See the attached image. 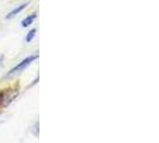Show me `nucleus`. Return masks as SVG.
Masks as SVG:
<instances>
[{"label":"nucleus","mask_w":159,"mask_h":143,"mask_svg":"<svg viewBox=\"0 0 159 143\" xmlns=\"http://www.w3.org/2000/svg\"><path fill=\"white\" fill-rule=\"evenodd\" d=\"M36 18V15H31V16H29V17H26L25 19H23L22 20V26H29L30 24H32V22H34V19Z\"/></svg>","instance_id":"7ed1b4c3"},{"label":"nucleus","mask_w":159,"mask_h":143,"mask_svg":"<svg viewBox=\"0 0 159 143\" xmlns=\"http://www.w3.org/2000/svg\"><path fill=\"white\" fill-rule=\"evenodd\" d=\"M26 5H28V4H23V5H20L19 7L15 8L13 11H11V12L8 13V16H6V18H7V19H11V18H13V17L16 16V15H18V13H19V12H20L23 8H25V6H26Z\"/></svg>","instance_id":"f03ea898"},{"label":"nucleus","mask_w":159,"mask_h":143,"mask_svg":"<svg viewBox=\"0 0 159 143\" xmlns=\"http://www.w3.org/2000/svg\"><path fill=\"white\" fill-rule=\"evenodd\" d=\"M35 35H36V29H32L31 31L29 32V35L26 36V42H31L32 38L35 37Z\"/></svg>","instance_id":"20e7f679"},{"label":"nucleus","mask_w":159,"mask_h":143,"mask_svg":"<svg viewBox=\"0 0 159 143\" xmlns=\"http://www.w3.org/2000/svg\"><path fill=\"white\" fill-rule=\"evenodd\" d=\"M37 58V56H29L28 58H25V60H23L20 63L18 64L17 67H15L12 71H11V73L10 74H15V73H19V72H22V71H24L29 64L31 63L34 60H36Z\"/></svg>","instance_id":"f257e3e1"}]
</instances>
